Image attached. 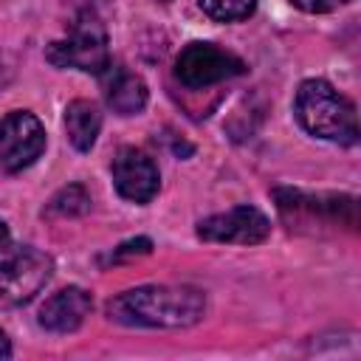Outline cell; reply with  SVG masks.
Returning a JSON list of instances; mask_svg holds the SVG:
<instances>
[{"instance_id":"12","label":"cell","mask_w":361,"mask_h":361,"mask_svg":"<svg viewBox=\"0 0 361 361\" xmlns=\"http://www.w3.org/2000/svg\"><path fill=\"white\" fill-rule=\"evenodd\" d=\"M257 0H200V8L217 23H237L254 14Z\"/></svg>"},{"instance_id":"10","label":"cell","mask_w":361,"mask_h":361,"mask_svg":"<svg viewBox=\"0 0 361 361\" xmlns=\"http://www.w3.org/2000/svg\"><path fill=\"white\" fill-rule=\"evenodd\" d=\"M104 99L107 107L118 116H135L144 110L147 104V85L141 76L124 71V68H113L107 65L104 73Z\"/></svg>"},{"instance_id":"11","label":"cell","mask_w":361,"mask_h":361,"mask_svg":"<svg viewBox=\"0 0 361 361\" xmlns=\"http://www.w3.org/2000/svg\"><path fill=\"white\" fill-rule=\"evenodd\" d=\"M99 130H102V113H99L96 102H90V99H73L65 107V133H68V141L79 152H87L96 144Z\"/></svg>"},{"instance_id":"14","label":"cell","mask_w":361,"mask_h":361,"mask_svg":"<svg viewBox=\"0 0 361 361\" xmlns=\"http://www.w3.org/2000/svg\"><path fill=\"white\" fill-rule=\"evenodd\" d=\"M296 8H302V11H310V14H324V11H333V8H338V6H344V3H350V0H290Z\"/></svg>"},{"instance_id":"2","label":"cell","mask_w":361,"mask_h":361,"mask_svg":"<svg viewBox=\"0 0 361 361\" xmlns=\"http://www.w3.org/2000/svg\"><path fill=\"white\" fill-rule=\"evenodd\" d=\"M293 113L299 124L316 138L336 141L344 147L358 141V118L353 102L324 79H305L299 85Z\"/></svg>"},{"instance_id":"15","label":"cell","mask_w":361,"mask_h":361,"mask_svg":"<svg viewBox=\"0 0 361 361\" xmlns=\"http://www.w3.org/2000/svg\"><path fill=\"white\" fill-rule=\"evenodd\" d=\"M8 355H11V344H8L6 333L0 330V358H8Z\"/></svg>"},{"instance_id":"16","label":"cell","mask_w":361,"mask_h":361,"mask_svg":"<svg viewBox=\"0 0 361 361\" xmlns=\"http://www.w3.org/2000/svg\"><path fill=\"white\" fill-rule=\"evenodd\" d=\"M8 240V228H6V223L0 220V243H6Z\"/></svg>"},{"instance_id":"13","label":"cell","mask_w":361,"mask_h":361,"mask_svg":"<svg viewBox=\"0 0 361 361\" xmlns=\"http://www.w3.org/2000/svg\"><path fill=\"white\" fill-rule=\"evenodd\" d=\"M90 209V197L82 186H65L59 195H54V200L48 203V214L51 217H71V214H82Z\"/></svg>"},{"instance_id":"7","label":"cell","mask_w":361,"mask_h":361,"mask_svg":"<svg viewBox=\"0 0 361 361\" xmlns=\"http://www.w3.org/2000/svg\"><path fill=\"white\" fill-rule=\"evenodd\" d=\"M271 234L268 217L254 206H234L197 223V237L206 243H237L257 245Z\"/></svg>"},{"instance_id":"9","label":"cell","mask_w":361,"mask_h":361,"mask_svg":"<svg viewBox=\"0 0 361 361\" xmlns=\"http://www.w3.org/2000/svg\"><path fill=\"white\" fill-rule=\"evenodd\" d=\"M93 302L82 288H65L45 299L39 307V324L51 333H73L90 313Z\"/></svg>"},{"instance_id":"1","label":"cell","mask_w":361,"mask_h":361,"mask_svg":"<svg viewBox=\"0 0 361 361\" xmlns=\"http://www.w3.org/2000/svg\"><path fill=\"white\" fill-rule=\"evenodd\" d=\"M203 310V293L186 285H144L107 302V316L127 327H189Z\"/></svg>"},{"instance_id":"4","label":"cell","mask_w":361,"mask_h":361,"mask_svg":"<svg viewBox=\"0 0 361 361\" xmlns=\"http://www.w3.org/2000/svg\"><path fill=\"white\" fill-rule=\"evenodd\" d=\"M54 262L37 248L0 243V307H17L51 279Z\"/></svg>"},{"instance_id":"8","label":"cell","mask_w":361,"mask_h":361,"mask_svg":"<svg viewBox=\"0 0 361 361\" xmlns=\"http://www.w3.org/2000/svg\"><path fill=\"white\" fill-rule=\"evenodd\" d=\"M113 183L118 189L121 197L133 200V203H149L158 195L161 186V175L155 161L135 147H121L113 158Z\"/></svg>"},{"instance_id":"3","label":"cell","mask_w":361,"mask_h":361,"mask_svg":"<svg viewBox=\"0 0 361 361\" xmlns=\"http://www.w3.org/2000/svg\"><path fill=\"white\" fill-rule=\"evenodd\" d=\"M48 62L56 68H76L85 73H104L110 65L107 28L93 8H82L62 39H54L45 51Z\"/></svg>"},{"instance_id":"5","label":"cell","mask_w":361,"mask_h":361,"mask_svg":"<svg viewBox=\"0 0 361 361\" xmlns=\"http://www.w3.org/2000/svg\"><path fill=\"white\" fill-rule=\"evenodd\" d=\"M243 71H245V62L240 56H234L231 51L217 48L214 42H189L175 59L178 82L192 90L212 87L217 82L240 76Z\"/></svg>"},{"instance_id":"17","label":"cell","mask_w":361,"mask_h":361,"mask_svg":"<svg viewBox=\"0 0 361 361\" xmlns=\"http://www.w3.org/2000/svg\"><path fill=\"white\" fill-rule=\"evenodd\" d=\"M161 3H166V0H161Z\"/></svg>"},{"instance_id":"6","label":"cell","mask_w":361,"mask_h":361,"mask_svg":"<svg viewBox=\"0 0 361 361\" xmlns=\"http://www.w3.org/2000/svg\"><path fill=\"white\" fill-rule=\"evenodd\" d=\"M45 149V127L28 110H14L0 121V169L20 172Z\"/></svg>"}]
</instances>
